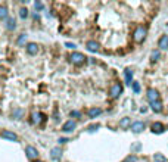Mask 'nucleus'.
I'll list each match as a JSON object with an SVG mask.
<instances>
[{
	"mask_svg": "<svg viewBox=\"0 0 168 162\" xmlns=\"http://www.w3.org/2000/svg\"><path fill=\"white\" fill-rule=\"evenodd\" d=\"M146 34H148V30H146L145 27H137L136 31H134V34H133V39H134V41L140 43V41L145 40Z\"/></svg>",
	"mask_w": 168,
	"mask_h": 162,
	"instance_id": "obj_1",
	"label": "nucleus"
},
{
	"mask_svg": "<svg viewBox=\"0 0 168 162\" xmlns=\"http://www.w3.org/2000/svg\"><path fill=\"white\" fill-rule=\"evenodd\" d=\"M69 59H71V62H72L74 65H81L87 58L84 56L83 53H80V52H74V53L71 55V58H69Z\"/></svg>",
	"mask_w": 168,
	"mask_h": 162,
	"instance_id": "obj_2",
	"label": "nucleus"
},
{
	"mask_svg": "<svg viewBox=\"0 0 168 162\" xmlns=\"http://www.w3.org/2000/svg\"><path fill=\"white\" fill-rule=\"evenodd\" d=\"M121 91H123V85H121L120 82H117V84H114V85L111 87L109 94H111V97H112V99H117V97L121 94Z\"/></svg>",
	"mask_w": 168,
	"mask_h": 162,
	"instance_id": "obj_3",
	"label": "nucleus"
},
{
	"mask_svg": "<svg viewBox=\"0 0 168 162\" xmlns=\"http://www.w3.org/2000/svg\"><path fill=\"white\" fill-rule=\"evenodd\" d=\"M146 96H148V99H149L150 103H152V102H156V100L159 99V93H158V90H155V88H149Z\"/></svg>",
	"mask_w": 168,
	"mask_h": 162,
	"instance_id": "obj_4",
	"label": "nucleus"
},
{
	"mask_svg": "<svg viewBox=\"0 0 168 162\" xmlns=\"http://www.w3.org/2000/svg\"><path fill=\"white\" fill-rule=\"evenodd\" d=\"M1 137H3V139H7V140H12V142H16V140H18V136H16L15 133L9 131V130H4V131L1 133Z\"/></svg>",
	"mask_w": 168,
	"mask_h": 162,
	"instance_id": "obj_5",
	"label": "nucleus"
},
{
	"mask_svg": "<svg viewBox=\"0 0 168 162\" xmlns=\"http://www.w3.org/2000/svg\"><path fill=\"white\" fill-rule=\"evenodd\" d=\"M25 152H27V156L30 158V159H37V149L36 147H33V146H27V149H25Z\"/></svg>",
	"mask_w": 168,
	"mask_h": 162,
	"instance_id": "obj_6",
	"label": "nucleus"
},
{
	"mask_svg": "<svg viewBox=\"0 0 168 162\" xmlns=\"http://www.w3.org/2000/svg\"><path fill=\"white\" fill-rule=\"evenodd\" d=\"M74 128H75V122L72 121V120L66 121L64 125H62V131H64V133H71Z\"/></svg>",
	"mask_w": 168,
	"mask_h": 162,
	"instance_id": "obj_7",
	"label": "nucleus"
},
{
	"mask_svg": "<svg viewBox=\"0 0 168 162\" xmlns=\"http://www.w3.org/2000/svg\"><path fill=\"white\" fill-rule=\"evenodd\" d=\"M143 130H145V122L137 121V122H133V124H131V131H133V133H140V131H143Z\"/></svg>",
	"mask_w": 168,
	"mask_h": 162,
	"instance_id": "obj_8",
	"label": "nucleus"
},
{
	"mask_svg": "<svg viewBox=\"0 0 168 162\" xmlns=\"http://www.w3.org/2000/svg\"><path fill=\"white\" fill-rule=\"evenodd\" d=\"M27 52H28L30 55H37L39 46H37L36 43H28V44H27Z\"/></svg>",
	"mask_w": 168,
	"mask_h": 162,
	"instance_id": "obj_9",
	"label": "nucleus"
},
{
	"mask_svg": "<svg viewBox=\"0 0 168 162\" xmlns=\"http://www.w3.org/2000/svg\"><path fill=\"white\" fill-rule=\"evenodd\" d=\"M158 46H159V49H161V50H167V49H168V36H162V37L159 39Z\"/></svg>",
	"mask_w": 168,
	"mask_h": 162,
	"instance_id": "obj_10",
	"label": "nucleus"
},
{
	"mask_svg": "<svg viewBox=\"0 0 168 162\" xmlns=\"http://www.w3.org/2000/svg\"><path fill=\"white\" fill-rule=\"evenodd\" d=\"M85 47H87V50H90V52H97V50H99V44H97L96 41H93V40L87 41Z\"/></svg>",
	"mask_w": 168,
	"mask_h": 162,
	"instance_id": "obj_11",
	"label": "nucleus"
},
{
	"mask_svg": "<svg viewBox=\"0 0 168 162\" xmlns=\"http://www.w3.org/2000/svg\"><path fill=\"white\" fill-rule=\"evenodd\" d=\"M150 108H152L153 112H161V111H162V103H161L159 100L152 102V103H150Z\"/></svg>",
	"mask_w": 168,
	"mask_h": 162,
	"instance_id": "obj_12",
	"label": "nucleus"
},
{
	"mask_svg": "<svg viewBox=\"0 0 168 162\" xmlns=\"http://www.w3.org/2000/svg\"><path fill=\"white\" fill-rule=\"evenodd\" d=\"M164 128H165V127H164V124H161V122H155V124L152 125V131H153V133H158V134L162 133Z\"/></svg>",
	"mask_w": 168,
	"mask_h": 162,
	"instance_id": "obj_13",
	"label": "nucleus"
},
{
	"mask_svg": "<svg viewBox=\"0 0 168 162\" xmlns=\"http://www.w3.org/2000/svg\"><path fill=\"white\" fill-rule=\"evenodd\" d=\"M102 114V109H99V108H91L90 111H88V117L90 118H96V117H99Z\"/></svg>",
	"mask_w": 168,
	"mask_h": 162,
	"instance_id": "obj_14",
	"label": "nucleus"
},
{
	"mask_svg": "<svg viewBox=\"0 0 168 162\" xmlns=\"http://www.w3.org/2000/svg\"><path fill=\"white\" fill-rule=\"evenodd\" d=\"M61 155H62V152H61V149H59V147H53V149H52V152H50V156H52L53 159H59V158H61Z\"/></svg>",
	"mask_w": 168,
	"mask_h": 162,
	"instance_id": "obj_15",
	"label": "nucleus"
},
{
	"mask_svg": "<svg viewBox=\"0 0 168 162\" xmlns=\"http://www.w3.org/2000/svg\"><path fill=\"white\" fill-rule=\"evenodd\" d=\"M15 27H16L15 19H13V18H7V19H6V28H7V30H15Z\"/></svg>",
	"mask_w": 168,
	"mask_h": 162,
	"instance_id": "obj_16",
	"label": "nucleus"
},
{
	"mask_svg": "<svg viewBox=\"0 0 168 162\" xmlns=\"http://www.w3.org/2000/svg\"><path fill=\"white\" fill-rule=\"evenodd\" d=\"M31 117H33V122H34V124H40V122L43 121V115L40 112H34Z\"/></svg>",
	"mask_w": 168,
	"mask_h": 162,
	"instance_id": "obj_17",
	"label": "nucleus"
},
{
	"mask_svg": "<svg viewBox=\"0 0 168 162\" xmlns=\"http://www.w3.org/2000/svg\"><path fill=\"white\" fill-rule=\"evenodd\" d=\"M131 125V120L130 118H123L121 121H120V127L121 128H127V127H130Z\"/></svg>",
	"mask_w": 168,
	"mask_h": 162,
	"instance_id": "obj_18",
	"label": "nucleus"
},
{
	"mask_svg": "<svg viewBox=\"0 0 168 162\" xmlns=\"http://www.w3.org/2000/svg\"><path fill=\"white\" fill-rule=\"evenodd\" d=\"M153 159H155V162H167V158L162 153H155L153 155Z\"/></svg>",
	"mask_w": 168,
	"mask_h": 162,
	"instance_id": "obj_19",
	"label": "nucleus"
},
{
	"mask_svg": "<svg viewBox=\"0 0 168 162\" xmlns=\"http://www.w3.org/2000/svg\"><path fill=\"white\" fill-rule=\"evenodd\" d=\"M0 19H7V9L4 6H0Z\"/></svg>",
	"mask_w": 168,
	"mask_h": 162,
	"instance_id": "obj_20",
	"label": "nucleus"
},
{
	"mask_svg": "<svg viewBox=\"0 0 168 162\" xmlns=\"http://www.w3.org/2000/svg\"><path fill=\"white\" fill-rule=\"evenodd\" d=\"M131 78H133V71H131V69H126V80H127V84H131Z\"/></svg>",
	"mask_w": 168,
	"mask_h": 162,
	"instance_id": "obj_21",
	"label": "nucleus"
},
{
	"mask_svg": "<svg viewBox=\"0 0 168 162\" xmlns=\"http://www.w3.org/2000/svg\"><path fill=\"white\" fill-rule=\"evenodd\" d=\"M150 59H152V61H158V59H159V50H153V52L150 53Z\"/></svg>",
	"mask_w": 168,
	"mask_h": 162,
	"instance_id": "obj_22",
	"label": "nucleus"
},
{
	"mask_svg": "<svg viewBox=\"0 0 168 162\" xmlns=\"http://www.w3.org/2000/svg\"><path fill=\"white\" fill-rule=\"evenodd\" d=\"M19 16H21L22 19H25V18L28 16V10H27V9H21V10H19Z\"/></svg>",
	"mask_w": 168,
	"mask_h": 162,
	"instance_id": "obj_23",
	"label": "nucleus"
},
{
	"mask_svg": "<svg viewBox=\"0 0 168 162\" xmlns=\"http://www.w3.org/2000/svg\"><path fill=\"white\" fill-rule=\"evenodd\" d=\"M131 84H133V91L134 93H139L140 91V84L139 82H131Z\"/></svg>",
	"mask_w": 168,
	"mask_h": 162,
	"instance_id": "obj_24",
	"label": "nucleus"
},
{
	"mask_svg": "<svg viewBox=\"0 0 168 162\" xmlns=\"http://www.w3.org/2000/svg\"><path fill=\"white\" fill-rule=\"evenodd\" d=\"M12 115H13V118H16V120H18V118H19V117L22 115V111H21V109H16V111H15V112H13Z\"/></svg>",
	"mask_w": 168,
	"mask_h": 162,
	"instance_id": "obj_25",
	"label": "nucleus"
},
{
	"mask_svg": "<svg viewBox=\"0 0 168 162\" xmlns=\"http://www.w3.org/2000/svg\"><path fill=\"white\" fill-rule=\"evenodd\" d=\"M124 162H137V158L136 156H128V158L124 159Z\"/></svg>",
	"mask_w": 168,
	"mask_h": 162,
	"instance_id": "obj_26",
	"label": "nucleus"
},
{
	"mask_svg": "<svg viewBox=\"0 0 168 162\" xmlns=\"http://www.w3.org/2000/svg\"><path fill=\"white\" fill-rule=\"evenodd\" d=\"M25 39H27V36H25V34H22V36H21L19 39H18V44H24Z\"/></svg>",
	"mask_w": 168,
	"mask_h": 162,
	"instance_id": "obj_27",
	"label": "nucleus"
},
{
	"mask_svg": "<svg viewBox=\"0 0 168 162\" xmlns=\"http://www.w3.org/2000/svg\"><path fill=\"white\" fill-rule=\"evenodd\" d=\"M34 6H36V9H39V10H42L43 9V3H40V1H36Z\"/></svg>",
	"mask_w": 168,
	"mask_h": 162,
	"instance_id": "obj_28",
	"label": "nucleus"
},
{
	"mask_svg": "<svg viewBox=\"0 0 168 162\" xmlns=\"http://www.w3.org/2000/svg\"><path fill=\"white\" fill-rule=\"evenodd\" d=\"M65 46H66V47H69V49H75V47H77L74 43H69V41H66V43H65Z\"/></svg>",
	"mask_w": 168,
	"mask_h": 162,
	"instance_id": "obj_29",
	"label": "nucleus"
},
{
	"mask_svg": "<svg viewBox=\"0 0 168 162\" xmlns=\"http://www.w3.org/2000/svg\"><path fill=\"white\" fill-rule=\"evenodd\" d=\"M97 128H99V125L96 124V125H91V127L88 128V131H94V130H97Z\"/></svg>",
	"mask_w": 168,
	"mask_h": 162,
	"instance_id": "obj_30",
	"label": "nucleus"
},
{
	"mask_svg": "<svg viewBox=\"0 0 168 162\" xmlns=\"http://www.w3.org/2000/svg\"><path fill=\"white\" fill-rule=\"evenodd\" d=\"M71 117H80V112H77V111H72V112H71Z\"/></svg>",
	"mask_w": 168,
	"mask_h": 162,
	"instance_id": "obj_31",
	"label": "nucleus"
},
{
	"mask_svg": "<svg viewBox=\"0 0 168 162\" xmlns=\"http://www.w3.org/2000/svg\"><path fill=\"white\" fill-rule=\"evenodd\" d=\"M68 139H59V143H66Z\"/></svg>",
	"mask_w": 168,
	"mask_h": 162,
	"instance_id": "obj_32",
	"label": "nucleus"
},
{
	"mask_svg": "<svg viewBox=\"0 0 168 162\" xmlns=\"http://www.w3.org/2000/svg\"><path fill=\"white\" fill-rule=\"evenodd\" d=\"M37 162H42V161H37Z\"/></svg>",
	"mask_w": 168,
	"mask_h": 162,
	"instance_id": "obj_33",
	"label": "nucleus"
},
{
	"mask_svg": "<svg viewBox=\"0 0 168 162\" xmlns=\"http://www.w3.org/2000/svg\"><path fill=\"white\" fill-rule=\"evenodd\" d=\"M167 128H168V127H167Z\"/></svg>",
	"mask_w": 168,
	"mask_h": 162,
	"instance_id": "obj_34",
	"label": "nucleus"
}]
</instances>
